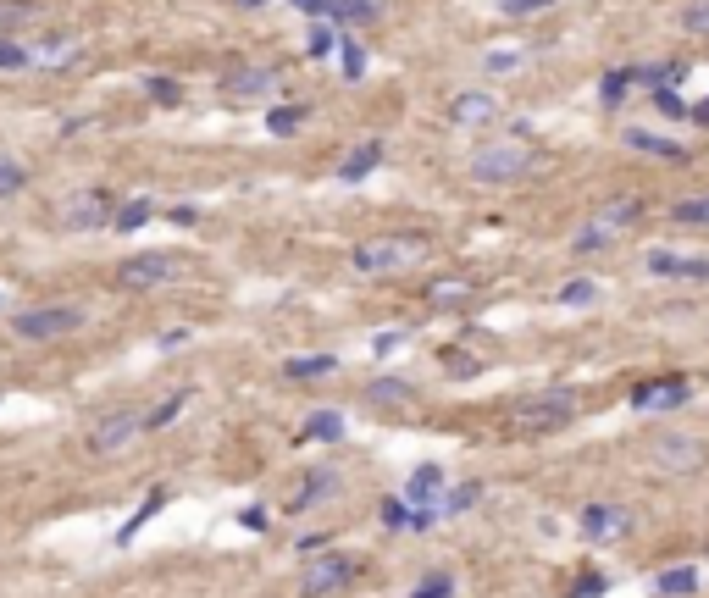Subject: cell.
<instances>
[{"label":"cell","mask_w":709,"mask_h":598,"mask_svg":"<svg viewBox=\"0 0 709 598\" xmlns=\"http://www.w3.org/2000/svg\"><path fill=\"white\" fill-rule=\"evenodd\" d=\"M84 322H89L84 305H34V311L12 316V333L23 338V344H56V338L78 333Z\"/></svg>","instance_id":"obj_1"},{"label":"cell","mask_w":709,"mask_h":598,"mask_svg":"<svg viewBox=\"0 0 709 598\" xmlns=\"http://www.w3.org/2000/svg\"><path fill=\"white\" fill-rule=\"evenodd\" d=\"M521 172H532V144L527 139H493L471 156V178L477 183H516Z\"/></svg>","instance_id":"obj_2"},{"label":"cell","mask_w":709,"mask_h":598,"mask_svg":"<svg viewBox=\"0 0 709 598\" xmlns=\"http://www.w3.org/2000/svg\"><path fill=\"white\" fill-rule=\"evenodd\" d=\"M637 216H643V205H637V200H610V205H599V216H593V222L577 233V239H571V250H577V255H588V250H610V244L637 222Z\"/></svg>","instance_id":"obj_3"},{"label":"cell","mask_w":709,"mask_h":598,"mask_svg":"<svg viewBox=\"0 0 709 598\" xmlns=\"http://www.w3.org/2000/svg\"><path fill=\"white\" fill-rule=\"evenodd\" d=\"M421 261V239H366L355 244V272L361 277H383V272H399V266Z\"/></svg>","instance_id":"obj_4"},{"label":"cell","mask_w":709,"mask_h":598,"mask_svg":"<svg viewBox=\"0 0 709 598\" xmlns=\"http://www.w3.org/2000/svg\"><path fill=\"white\" fill-rule=\"evenodd\" d=\"M183 261L172 250H139L117 266V283L122 288H161V283H178Z\"/></svg>","instance_id":"obj_5"},{"label":"cell","mask_w":709,"mask_h":598,"mask_svg":"<svg viewBox=\"0 0 709 598\" xmlns=\"http://www.w3.org/2000/svg\"><path fill=\"white\" fill-rule=\"evenodd\" d=\"M571 416H577V394H571V388H554V394H538L516 410V427L521 432H554Z\"/></svg>","instance_id":"obj_6"},{"label":"cell","mask_w":709,"mask_h":598,"mask_svg":"<svg viewBox=\"0 0 709 598\" xmlns=\"http://www.w3.org/2000/svg\"><path fill=\"white\" fill-rule=\"evenodd\" d=\"M139 432H150L139 410H111V416H100L95 427H89V455H122Z\"/></svg>","instance_id":"obj_7"},{"label":"cell","mask_w":709,"mask_h":598,"mask_svg":"<svg viewBox=\"0 0 709 598\" xmlns=\"http://www.w3.org/2000/svg\"><path fill=\"white\" fill-rule=\"evenodd\" d=\"M222 95H228V100H272L277 95V67L233 61V67L222 72Z\"/></svg>","instance_id":"obj_8"},{"label":"cell","mask_w":709,"mask_h":598,"mask_svg":"<svg viewBox=\"0 0 709 598\" xmlns=\"http://www.w3.org/2000/svg\"><path fill=\"white\" fill-rule=\"evenodd\" d=\"M349 582H355V565H349L344 554H316V560L305 565L300 593L305 598H333V593H344Z\"/></svg>","instance_id":"obj_9"},{"label":"cell","mask_w":709,"mask_h":598,"mask_svg":"<svg viewBox=\"0 0 709 598\" xmlns=\"http://www.w3.org/2000/svg\"><path fill=\"white\" fill-rule=\"evenodd\" d=\"M654 466L660 471H698L704 466V438H693V432H660V438H654Z\"/></svg>","instance_id":"obj_10"},{"label":"cell","mask_w":709,"mask_h":598,"mask_svg":"<svg viewBox=\"0 0 709 598\" xmlns=\"http://www.w3.org/2000/svg\"><path fill=\"white\" fill-rule=\"evenodd\" d=\"M449 122L455 128H488V122H499V100L488 89H466V95L449 100Z\"/></svg>","instance_id":"obj_11"},{"label":"cell","mask_w":709,"mask_h":598,"mask_svg":"<svg viewBox=\"0 0 709 598\" xmlns=\"http://www.w3.org/2000/svg\"><path fill=\"white\" fill-rule=\"evenodd\" d=\"M682 405H687L682 377H660V383H637L632 388V410H682Z\"/></svg>","instance_id":"obj_12"},{"label":"cell","mask_w":709,"mask_h":598,"mask_svg":"<svg viewBox=\"0 0 709 598\" xmlns=\"http://www.w3.org/2000/svg\"><path fill=\"white\" fill-rule=\"evenodd\" d=\"M106 222H117V216H111V205H106L100 189H84L73 205H67V228L73 233H95V228H106Z\"/></svg>","instance_id":"obj_13"},{"label":"cell","mask_w":709,"mask_h":598,"mask_svg":"<svg viewBox=\"0 0 709 598\" xmlns=\"http://www.w3.org/2000/svg\"><path fill=\"white\" fill-rule=\"evenodd\" d=\"M405 499L416 504V510H438V504H444V466H433V460H427V466L410 471Z\"/></svg>","instance_id":"obj_14"},{"label":"cell","mask_w":709,"mask_h":598,"mask_svg":"<svg viewBox=\"0 0 709 598\" xmlns=\"http://www.w3.org/2000/svg\"><path fill=\"white\" fill-rule=\"evenodd\" d=\"M632 527V515L621 510V504H588V510H582V532H588V538H621V532Z\"/></svg>","instance_id":"obj_15"},{"label":"cell","mask_w":709,"mask_h":598,"mask_svg":"<svg viewBox=\"0 0 709 598\" xmlns=\"http://www.w3.org/2000/svg\"><path fill=\"white\" fill-rule=\"evenodd\" d=\"M649 272L682 277V283H709V261H698V255H671V250H654L649 255Z\"/></svg>","instance_id":"obj_16"},{"label":"cell","mask_w":709,"mask_h":598,"mask_svg":"<svg viewBox=\"0 0 709 598\" xmlns=\"http://www.w3.org/2000/svg\"><path fill=\"white\" fill-rule=\"evenodd\" d=\"M377 167H383V144L366 139L361 150H349V156L338 161V178H344V183H361V178H372Z\"/></svg>","instance_id":"obj_17"},{"label":"cell","mask_w":709,"mask_h":598,"mask_svg":"<svg viewBox=\"0 0 709 598\" xmlns=\"http://www.w3.org/2000/svg\"><path fill=\"white\" fill-rule=\"evenodd\" d=\"M621 139L632 144L637 156H660V161H687V150H682V144H671V139H665V133H649V128H626Z\"/></svg>","instance_id":"obj_18"},{"label":"cell","mask_w":709,"mask_h":598,"mask_svg":"<svg viewBox=\"0 0 709 598\" xmlns=\"http://www.w3.org/2000/svg\"><path fill=\"white\" fill-rule=\"evenodd\" d=\"M338 493V471L333 466H316L311 477L300 482V493H294V510H311V504H327Z\"/></svg>","instance_id":"obj_19"},{"label":"cell","mask_w":709,"mask_h":598,"mask_svg":"<svg viewBox=\"0 0 709 598\" xmlns=\"http://www.w3.org/2000/svg\"><path fill=\"white\" fill-rule=\"evenodd\" d=\"M410 399H416V388L405 377H372L366 383V405H410Z\"/></svg>","instance_id":"obj_20"},{"label":"cell","mask_w":709,"mask_h":598,"mask_svg":"<svg viewBox=\"0 0 709 598\" xmlns=\"http://www.w3.org/2000/svg\"><path fill=\"white\" fill-rule=\"evenodd\" d=\"M161 504H167V488H156V493H150L145 504H139V510L128 515V521H122V532H117V543H122V549H128V543H133V532H145L150 521H156V515H161Z\"/></svg>","instance_id":"obj_21"},{"label":"cell","mask_w":709,"mask_h":598,"mask_svg":"<svg viewBox=\"0 0 709 598\" xmlns=\"http://www.w3.org/2000/svg\"><path fill=\"white\" fill-rule=\"evenodd\" d=\"M338 438H344V416L338 410H316L305 421V443H338Z\"/></svg>","instance_id":"obj_22"},{"label":"cell","mask_w":709,"mask_h":598,"mask_svg":"<svg viewBox=\"0 0 709 598\" xmlns=\"http://www.w3.org/2000/svg\"><path fill=\"white\" fill-rule=\"evenodd\" d=\"M283 371H289L294 383H305V377H333V371H338V355H294Z\"/></svg>","instance_id":"obj_23"},{"label":"cell","mask_w":709,"mask_h":598,"mask_svg":"<svg viewBox=\"0 0 709 598\" xmlns=\"http://www.w3.org/2000/svg\"><path fill=\"white\" fill-rule=\"evenodd\" d=\"M654 587H660L665 598H687L698 587V571H693V565H671V571H660V582H654Z\"/></svg>","instance_id":"obj_24"},{"label":"cell","mask_w":709,"mask_h":598,"mask_svg":"<svg viewBox=\"0 0 709 598\" xmlns=\"http://www.w3.org/2000/svg\"><path fill=\"white\" fill-rule=\"evenodd\" d=\"M527 67V50H488V56H482V72H493V78H510V72H521Z\"/></svg>","instance_id":"obj_25"},{"label":"cell","mask_w":709,"mask_h":598,"mask_svg":"<svg viewBox=\"0 0 709 598\" xmlns=\"http://www.w3.org/2000/svg\"><path fill=\"white\" fill-rule=\"evenodd\" d=\"M482 499V482H460V488L444 493V504H438V515H466L471 504Z\"/></svg>","instance_id":"obj_26"},{"label":"cell","mask_w":709,"mask_h":598,"mask_svg":"<svg viewBox=\"0 0 709 598\" xmlns=\"http://www.w3.org/2000/svg\"><path fill=\"white\" fill-rule=\"evenodd\" d=\"M305 117H311V106H277V111H266V133H294Z\"/></svg>","instance_id":"obj_27"},{"label":"cell","mask_w":709,"mask_h":598,"mask_svg":"<svg viewBox=\"0 0 709 598\" xmlns=\"http://www.w3.org/2000/svg\"><path fill=\"white\" fill-rule=\"evenodd\" d=\"M23 183H28L23 161H17V156H6V150H0V200H12V194L23 189Z\"/></svg>","instance_id":"obj_28"},{"label":"cell","mask_w":709,"mask_h":598,"mask_svg":"<svg viewBox=\"0 0 709 598\" xmlns=\"http://www.w3.org/2000/svg\"><path fill=\"white\" fill-rule=\"evenodd\" d=\"M183 405H189V394H167V399H161V405L145 416V427H150V432H156V427H172V421L183 416Z\"/></svg>","instance_id":"obj_29"},{"label":"cell","mask_w":709,"mask_h":598,"mask_svg":"<svg viewBox=\"0 0 709 598\" xmlns=\"http://www.w3.org/2000/svg\"><path fill=\"white\" fill-rule=\"evenodd\" d=\"M333 17H338V23H372L377 0H333Z\"/></svg>","instance_id":"obj_30"},{"label":"cell","mask_w":709,"mask_h":598,"mask_svg":"<svg viewBox=\"0 0 709 598\" xmlns=\"http://www.w3.org/2000/svg\"><path fill=\"white\" fill-rule=\"evenodd\" d=\"M626 84H637V72H604V84H599V100L604 106H621V95H626Z\"/></svg>","instance_id":"obj_31"},{"label":"cell","mask_w":709,"mask_h":598,"mask_svg":"<svg viewBox=\"0 0 709 598\" xmlns=\"http://www.w3.org/2000/svg\"><path fill=\"white\" fill-rule=\"evenodd\" d=\"M338 67H344V78L349 84H355V78H366V45H355V39H344V45H338Z\"/></svg>","instance_id":"obj_32"},{"label":"cell","mask_w":709,"mask_h":598,"mask_svg":"<svg viewBox=\"0 0 709 598\" xmlns=\"http://www.w3.org/2000/svg\"><path fill=\"white\" fill-rule=\"evenodd\" d=\"M554 299H560V305H593V299H599V283H593V277H577V283H565Z\"/></svg>","instance_id":"obj_33"},{"label":"cell","mask_w":709,"mask_h":598,"mask_svg":"<svg viewBox=\"0 0 709 598\" xmlns=\"http://www.w3.org/2000/svg\"><path fill=\"white\" fill-rule=\"evenodd\" d=\"M671 216L682 222V228H704V222H709V194H698V200H682Z\"/></svg>","instance_id":"obj_34"},{"label":"cell","mask_w":709,"mask_h":598,"mask_svg":"<svg viewBox=\"0 0 709 598\" xmlns=\"http://www.w3.org/2000/svg\"><path fill=\"white\" fill-rule=\"evenodd\" d=\"M145 222H150V200H128V205L117 211V228H122V233H139Z\"/></svg>","instance_id":"obj_35"},{"label":"cell","mask_w":709,"mask_h":598,"mask_svg":"<svg viewBox=\"0 0 709 598\" xmlns=\"http://www.w3.org/2000/svg\"><path fill=\"white\" fill-rule=\"evenodd\" d=\"M410 598H455V576H449V571H433Z\"/></svg>","instance_id":"obj_36"},{"label":"cell","mask_w":709,"mask_h":598,"mask_svg":"<svg viewBox=\"0 0 709 598\" xmlns=\"http://www.w3.org/2000/svg\"><path fill=\"white\" fill-rule=\"evenodd\" d=\"M145 95L156 100V106H178V100H183V89L172 84V78H145Z\"/></svg>","instance_id":"obj_37"},{"label":"cell","mask_w":709,"mask_h":598,"mask_svg":"<svg viewBox=\"0 0 709 598\" xmlns=\"http://www.w3.org/2000/svg\"><path fill=\"white\" fill-rule=\"evenodd\" d=\"M305 50H311V61H322L327 50H333V28H327L322 17H316V23H311V39H305Z\"/></svg>","instance_id":"obj_38"},{"label":"cell","mask_w":709,"mask_h":598,"mask_svg":"<svg viewBox=\"0 0 709 598\" xmlns=\"http://www.w3.org/2000/svg\"><path fill=\"white\" fill-rule=\"evenodd\" d=\"M23 67H28V50L0 34V72H23Z\"/></svg>","instance_id":"obj_39"},{"label":"cell","mask_w":709,"mask_h":598,"mask_svg":"<svg viewBox=\"0 0 709 598\" xmlns=\"http://www.w3.org/2000/svg\"><path fill=\"white\" fill-rule=\"evenodd\" d=\"M682 28H687V34H709V0H693V6H687Z\"/></svg>","instance_id":"obj_40"},{"label":"cell","mask_w":709,"mask_h":598,"mask_svg":"<svg viewBox=\"0 0 709 598\" xmlns=\"http://www.w3.org/2000/svg\"><path fill=\"white\" fill-rule=\"evenodd\" d=\"M554 0H499V12L505 17H532V12H549Z\"/></svg>","instance_id":"obj_41"},{"label":"cell","mask_w":709,"mask_h":598,"mask_svg":"<svg viewBox=\"0 0 709 598\" xmlns=\"http://www.w3.org/2000/svg\"><path fill=\"white\" fill-rule=\"evenodd\" d=\"M654 106H660L665 117H687V100L676 95V89H654Z\"/></svg>","instance_id":"obj_42"},{"label":"cell","mask_w":709,"mask_h":598,"mask_svg":"<svg viewBox=\"0 0 709 598\" xmlns=\"http://www.w3.org/2000/svg\"><path fill=\"white\" fill-rule=\"evenodd\" d=\"M427 294H433V305H449V299H466L471 283H433Z\"/></svg>","instance_id":"obj_43"},{"label":"cell","mask_w":709,"mask_h":598,"mask_svg":"<svg viewBox=\"0 0 709 598\" xmlns=\"http://www.w3.org/2000/svg\"><path fill=\"white\" fill-rule=\"evenodd\" d=\"M604 587H610L604 576H582V582L571 587V598H604Z\"/></svg>","instance_id":"obj_44"},{"label":"cell","mask_w":709,"mask_h":598,"mask_svg":"<svg viewBox=\"0 0 709 598\" xmlns=\"http://www.w3.org/2000/svg\"><path fill=\"white\" fill-rule=\"evenodd\" d=\"M399 344H405V333H377V338H372V355L383 360V355H394Z\"/></svg>","instance_id":"obj_45"},{"label":"cell","mask_w":709,"mask_h":598,"mask_svg":"<svg viewBox=\"0 0 709 598\" xmlns=\"http://www.w3.org/2000/svg\"><path fill=\"white\" fill-rule=\"evenodd\" d=\"M305 17H333V0H294Z\"/></svg>","instance_id":"obj_46"},{"label":"cell","mask_w":709,"mask_h":598,"mask_svg":"<svg viewBox=\"0 0 709 598\" xmlns=\"http://www.w3.org/2000/svg\"><path fill=\"white\" fill-rule=\"evenodd\" d=\"M327 549V532H311V538H300V554L311 560V554H322Z\"/></svg>","instance_id":"obj_47"},{"label":"cell","mask_w":709,"mask_h":598,"mask_svg":"<svg viewBox=\"0 0 709 598\" xmlns=\"http://www.w3.org/2000/svg\"><path fill=\"white\" fill-rule=\"evenodd\" d=\"M172 228H189V222H194V216H200V211H194V205H172Z\"/></svg>","instance_id":"obj_48"},{"label":"cell","mask_w":709,"mask_h":598,"mask_svg":"<svg viewBox=\"0 0 709 598\" xmlns=\"http://www.w3.org/2000/svg\"><path fill=\"white\" fill-rule=\"evenodd\" d=\"M239 521H244V527H250V532H266V527H272V521H266V510H244Z\"/></svg>","instance_id":"obj_49"},{"label":"cell","mask_w":709,"mask_h":598,"mask_svg":"<svg viewBox=\"0 0 709 598\" xmlns=\"http://www.w3.org/2000/svg\"><path fill=\"white\" fill-rule=\"evenodd\" d=\"M28 17V6H0V28H12V23H23Z\"/></svg>","instance_id":"obj_50"},{"label":"cell","mask_w":709,"mask_h":598,"mask_svg":"<svg viewBox=\"0 0 709 598\" xmlns=\"http://www.w3.org/2000/svg\"><path fill=\"white\" fill-rule=\"evenodd\" d=\"M698 117H704V122H709V100H704V106H698Z\"/></svg>","instance_id":"obj_51"},{"label":"cell","mask_w":709,"mask_h":598,"mask_svg":"<svg viewBox=\"0 0 709 598\" xmlns=\"http://www.w3.org/2000/svg\"><path fill=\"white\" fill-rule=\"evenodd\" d=\"M239 6H266V0H239Z\"/></svg>","instance_id":"obj_52"},{"label":"cell","mask_w":709,"mask_h":598,"mask_svg":"<svg viewBox=\"0 0 709 598\" xmlns=\"http://www.w3.org/2000/svg\"><path fill=\"white\" fill-rule=\"evenodd\" d=\"M0 305H6V299H0Z\"/></svg>","instance_id":"obj_53"}]
</instances>
